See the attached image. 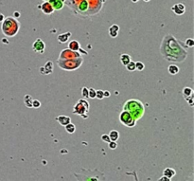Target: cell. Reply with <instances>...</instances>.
<instances>
[{"label":"cell","instance_id":"6da1fadb","mask_svg":"<svg viewBox=\"0 0 194 181\" xmlns=\"http://www.w3.org/2000/svg\"><path fill=\"white\" fill-rule=\"evenodd\" d=\"M186 47L183 46V43L178 41L174 36L171 34H167L163 38L160 52L166 60L169 62L182 63L188 57V51L186 50Z\"/></svg>","mask_w":194,"mask_h":181},{"label":"cell","instance_id":"7a4b0ae2","mask_svg":"<svg viewBox=\"0 0 194 181\" xmlns=\"http://www.w3.org/2000/svg\"><path fill=\"white\" fill-rule=\"evenodd\" d=\"M123 110H127L132 115L135 121L141 119L145 113V107L142 102L137 99H131L128 100L123 105Z\"/></svg>","mask_w":194,"mask_h":181},{"label":"cell","instance_id":"3957f363","mask_svg":"<svg viewBox=\"0 0 194 181\" xmlns=\"http://www.w3.org/2000/svg\"><path fill=\"white\" fill-rule=\"evenodd\" d=\"M20 22L14 17L9 16L3 20L1 29L4 35L8 37H13L18 33L20 29Z\"/></svg>","mask_w":194,"mask_h":181},{"label":"cell","instance_id":"277c9868","mask_svg":"<svg viewBox=\"0 0 194 181\" xmlns=\"http://www.w3.org/2000/svg\"><path fill=\"white\" fill-rule=\"evenodd\" d=\"M83 63V57L76 58V59H59L58 58L57 64L60 68L66 71H73L78 69Z\"/></svg>","mask_w":194,"mask_h":181},{"label":"cell","instance_id":"5b68a950","mask_svg":"<svg viewBox=\"0 0 194 181\" xmlns=\"http://www.w3.org/2000/svg\"><path fill=\"white\" fill-rule=\"evenodd\" d=\"M120 121L122 124L127 126V127H134L135 126V121L132 115L129 113L127 110H122L120 114Z\"/></svg>","mask_w":194,"mask_h":181},{"label":"cell","instance_id":"8992f818","mask_svg":"<svg viewBox=\"0 0 194 181\" xmlns=\"http://www.w3.org/2000/svg\"><path fill=\"white\" fill-rule=\"evenodd\" d=\"M89 107H90V105L88 104L87 101L83 100V99H80L77 104H75L73 114H78L81 116V115H83L89 111Z\"/></svg>","mask_w":194,"mask_h":181},{"label":"cell","instance_id":"52a82bcc","mask_svg":"<svg viewBox=\"0 0 194 181\" xmlns=\"http://www.w3.org/2000/svg\"><path fill=\"white\" fill-rule=\"evenodd\" d=\"M80 57H81V53L80 51H74L69 49H66L61 51L59 59H76V58Z\"/></svg>","mask_w":194,"mask_h":181},{"label":"cell","instance_id":"ba28073f","mask_svg":"<svg viewBox=\"0 0 194 181\" xmlns=\"http://www.w3.org/2000/svg\"><path fill=\"white\" fill-rule=\"evenodd\" d=\"M45 49H46V44L40 38L36 39L35 42L32 44V50L39 54H43L45 52Z\"/></svg>","mask_w":194,"mask_h":181},{"label":"cell","instance_id":"9c48e42d","mask_svg":"<svg viewBox=\"0 0 194 181\" xmlns=\"http://www.w3.org/2000/svg\"><path fill=\"white\" fill-rule=\"evenodd\" d=\"M53 63L51 61H47L44 67H41L39 68V72L42 75H48L53 72Z\"/></svg>","mask_w":194,"mask_h":181},{"label":"cell","instance_id":"30bf717a","mask_svg":"<svg viewBox=\"0 0 194 181\" xmlns=\"http://www.w3.org/2000/svg\"><path fill=\"white\" fill-rule=\"evenodd\" d=\"M39 8L41 9V11H42L45 14H52L54 12V9L53 7L51 6V4L48 2V1H44L42 4L38 6Z\"/></svg>","mask_w":194,"mask_h":181},{"label":"cell","instance_id":"8fae6325","mask_svg":"<svg viewBox=\"0 0 194 181\" xmlns=\"http://www.w3.org/2000/svg\"><path fill=\"white\" fill-rule=\"evenodd\" d=\"M171 11L177 15H182L186 12V7L183 3H177L171 7Z\"/></svg>","mask_w":194,"mask_h":181},{"label":"cell","instance_id":"7c38bea8","mask_svg":"<svg viewBox=\"0 0 194 181\" xmlns=\"http://www.w3.org/2000/svg\"><path fill=\"white\" fill-rule=\"evenodd\" d=\"M48 2L53 7L54 11H61L64 8L66 0H48Z\"/></svg>","mask_w":194,"mask_h":181},{"label":"cell","instance_id":"4fadbf2b","mask_svg":"<svg viewBox=\"0 0 194 181\" xmlns=\"http://www.w3.org/2000/svg\"><path fill=\"white\" fill-rule=\"evenodd\" d=\"M55 119L58 122H59L61 125H63V126H66V124H68L69 122H71V118L67 117V116H64V115L58 116L57 118H55Z\"/></svg>","mask_w":194,"mask_h":181},{"label":"cell","instance_id":"5bb4252c","mask_svg":"<svg viewBox=\"0 0 194 181\" xmlns=\"http://www.w3.org/2000/svg\"><path fill=\"white\" fill-rule=\"evenodd\" d=\"M70 37H71V32H67L66 33H62V34H60V35H58L57 40H58V42H59V43L64 44V43L68 42V40H69Z\"/></svg>","mask_w":194,"mask_h":181},{"label":"cell","instance_id":"9a60e30c","mask_svg":"<svg viewBox=\"0 0 194 181\" xmlns=\"http://www.w3.org/2000/svg\"><path fill=\"white\" fill-rule=\"evenodd\" d=\"M118 32H120V27L117 24H114L112 25L110 28H109V35H110L112 38H115L118 35Z\"/></svg>","mask_w":194,"mask_h":181},{"label":"cell","instance_id":"2e32d148","mask_svg":"<svg viewBox=\"0 0 194 181\" xmlns=\"http://www.w3.org/2000/svg\"><path fill=\"white\" fill-rule=\"evenodd\" d=\"M88 8H89V2L88 0H81V2L78 5V10H79L80 12H85Z\"/></svg>","mask_w":194,"mask_h":181},{"label":"cell","instance_id":"e0dca14e","mask_svg":"<svg viewBox=\"0 0 194 181\" xmlns=\"http://www.w3.org/2000/svg\"><path fill=\"white\" fill-rule=\"evenodd\" d=\"M68 49H71V50H74V51H81V47L80 43L78 42L77 40L70 41L69 44H68Z\"/></svg>","mask_w":194,"mask_h":181},{"label":"cell","instance_id":"ac0fdd59","mask_svg":"<svg viewBox=\"0 0 194 181\" xmlns=\"http://www.w3.org/2000/svg\"><path fill=\"white\" fill-rule=\"evenodd\" d=\"M176 175V172H175V170L174 169H172V168H166L165 170H164V172H163V176H167L168 178H169V179H171L173 176H174Z\"/></svg>","mask_w":194,"mask_h":181},{"label":"cell","instance_id":"d6986e66","mask_svg":"<svg viewBox=\"0 0 194 181\" xmlns=\"http://www.w3.org/2000/svg\"><path fill=\"white\" fill-rule=\"evenodd\" d=\"M168 71H169V73L171 75H176L177 73H179L180 68H179V67H177L176 64H169V66Z\"/></svg>","mask_w":194,"mask_h":181},{"label":"cell","instance_id":"ffe728a7","mask_svg":"<svg viewBox=\"0 0 194 181\" xmlns=\"http://www.w3.org/2000/svg\"><path fill=\"white\" fill-rule=\"evenodd\" d=\"M32 97L30 96V95H25V97H24V104L28 108H32Z\"/></svg>","mask_w":194,"mask_h":181},{"label":"cell","instance_id":"44dd1931","mask_svg":"<svg viewBox=\"0 0 194 181\" xmlns=\"http://www.w3.org/2000/svg\"><path fill=\"white\" fill-rule=\"evenodd\" d=\"M120 63L125 67L126 64H127L131 61V56L129 55V54H125V53L121 54L120 57Z\"/></svg>","mask_w":194,"mask_h":181},{"label":"cell","instance_id":"7402d4cb","mask_svg":"<svg viewBox=\"0 0 194 181\" xmlns=\"http://www.w3.org/2000/svg\"><path fill=\"white\" fill-rule=\"evenodd\" d=\"M109 138H110L111 141H117V139L120 138V133H118L117 130H112L110 133H109Z\"/></svg>","mask_w":194,"mask_h":181},{"label":"cell","instance_id":"603a6c76","mask_svg":"<svg viewBox=\"0 0 194 181\" xmlns=\"http://www.w3.org/2000/svg\"><path fill=\"white\" fill-rule=\"evenodd\" d=\"M64 128H66V131L68 133V134H73V133H75V131H76V126L73 123H71V122H69L68 124L64 126Z\"/></svg>","mask_w":194,"mask_h":181},{"label":"cell","instance_id":"cb8c5ba5","mask_svg":"<svg viewBox=\"0 0 194 181\" xmlns=\"http://www.w3.org/2000/svg\"><path fill=\"white\" fill-rule=\"evenodd\" d=\"M182 93H183L184 98H186V97L190 96V95H193V90H192V88H190V87H185L183 89Z\"/></svg>","mask_w":194,"mask_h":181},{"label":"cell","instance_id":"d4e9b609","mask_svg":"<svg viewBox=\"0 0 194 181\" xmlns=\"http://www.w3.org/2000/svg\"><path fill=\"white\" fill-rule=\"evenodd\" d=\"M125 67L128 71H135V62H134V61L131 60Z\"/></svg>","mask_w":194,"mask_h":181},{"label":"cell","instance_id":"484cf974","mask_svg":"<svg viewBox=\"0 0 194 181\" xmlns=\"http://www.w3.org/2000/svg\"><path fill=\"white\" fill-rule=\"evenodd\" d=\"M144 68H145V64L142 62H135V70L142 71L144 70Z\"/></svg>","mask_w":194,"mask_h":181},{"label":"cell","instance_id":"4316f807","mask_svg":"<svg viewBox=\"0 0 194 181\" xmlns=\"http://www.w3.org/2000/svg\"><path fill=\"white\" fill-rule=\"evenodd\" d=\"M88 98L90 99L96 98V90L94 88H88Z\"/></svg>","mask_w":194,"mask_h":181},{"label":"cell","instance_id":"83f0119b","mask_svg":"<svg viewBox=\"0 0 194 181\" xmlns=\"http://www.w3.org/2000/svg\"><path fill=\"white\" fill-rule=\"evenodd\" d=\"M185 44H186V47H190V49H191V47L194 46V40L192 38H188L186 40Z\"/></svg>","mask_w":194,"mask_h":181},{"label":"cell","instance_id":"f1b7e54d","mask_svg":"<svg viewBox=\"0 0 194 181\" xmlns=\"http://www.w3.org/2000/svg\"><path fill=\"white\" fill-rule=\"evenodd\" d=\"M41 107V101L39 100H32V108L38 109Z\"/></svg>","mask_w":194,"mask_h":181},{"label":"cell","instance_id":"f546056e","mask_svg":"<svg viewBox=\"0 0 194 181\" xmlns=\"http://www.w3.org/2000/svg\"><path fill=\"white\" fill-rule=\"evenodd\" d=\"M96 98L98 100H102L104 98L103 96V91L102 90H96Z\"/></svg>","mask_w":194,"mask_h":181},{"label":"cell","instance_id":"4dcf8cb0","mask_svg":"<svg viewBox=\"0 0 194 181\" xmlns=\"http://www.w3.org/2000/svg\"><path fill=\"white\" fill-rule=\"evenodd\" d=\"M108 147L110 148L111 150H115V149H117V141H111L110 142H108Z\"/></svg>","mask_w":194,"mask_h":181},{"label":"cell","instance_id":"1f68e13d","mask_svg":"<svg viewBox=\"0 0 194 181\" xmlns=\"http://www.w3.org/2000/svg\"><path fill=\"white\" fill-rule=\"evenodd\" d=\"M81 95L83 98H88V88L86 86L81 88Z\"/></svg>","mask_w":194,"mask_h":181},{"label":"cell","instance_id":"d6a6232c","mask_svg":"<svg viewBox=\"0 0 194 181\" xmlns=\"http://www.w3.org/2000/svg\"><path fill=\"white\" fill-rule=\"evenodd\" d=\"M186 101L189 102V104L190 105V106H193L194 102H193V95H190V96L189 97H186Z\"/></svg>","mask_w":194,"mask_h":181},{"label":"cell","instance_id":"836d02e7","mask_svg":"<svg viewBox=\"0 0 194 181\" xmlns=\"http://www.w3.org/2000/svg\"><path fill=\"white\" fill-rule=\"evenodd\" d=\"M101 139H102L104 142H107V143L111 141L110 138H109V135H107V134H103L102 136H101Z\"/></svg>","mask_w":194,"mask_h":181},{"label":"cell","instance_id":"e575fe53","mask_svg":"<svg viewBox=\"0 0 194 181\" xmlns=\"http://www.w3.org/2000/svg\"><path fill=\"white\" fill-rule=\"evenodd\" d=\"M110 95H111V93L109 92L108 90H105V91H103V96H104V98H108V97H110Z\"/></svg>","mask_w":194,"mask_h":181},{"label":"cell","instance_id":"d590c367","mask_svg":"<svg viewBox=\"0 0 194 181\" xmlns=\"http://www.w3.org/2000/svg\"><path fill=\"white\" fill-rule=\"evenodd\" d=\"M163 180H164V181H169L171 179L168 178V177L165 176H163V177H161V178H159V181H163Z\"/></svg>","mask_w":194,"mask_h":181},{"label":"cell","instance_id":"8d00e7d4","mask_svg":"<svg viewBox=\"0 0 194 181\" xmlns=\"http://www.w3.org/2000/svg\"><path fill=\"white\" fill-rule=\"evenodd\" d=\"M20 15H21V13L19 12H15L13 13V17H14V18H18V17H20Z\"/></svg>","mask_w":194,"mask_h":181},{"label":"cell","instance_id":"74e56055","mask_svg":"<svg viewBox=\"0 0 194 181\" xmlns=\"http://www.w3.org/2000/svg\"><path fill=\"white\" fill-rule=\"evenodd\" d=\"M5 19V17H4V15L2 14V13H0V22H3V20Z\"/></svg>","mask_w":194,"mask_h":181},{"label":"cell","instance_id":"f35d334b","mask_svg":"<svg viewBox=\"0 0 194 181\" xmlns=\"http://www.w3.org/2000/svg\"><path fill=\"white\" fill-rule=\"evenodd\" d=\"M138 1V0H132V2H134V3H137Z\"/></svg>","mask_w":194,"mask_h":181},{"label":"cell","instance_id":"ab89813d","mask_svg":"<svg viewBox=\"0 0 194 181\" xmlns=\"http://www.w3.org/2000/svg\"><path fill=\"white\" fill-rule=\"evenodd\" d=\"M143 1H145V2H149V1H151V0H143Z\"/></svg>","mask_w":194,"mask_h":181},{"label":"cell","instance_id":"60d3db41","mask_svg":"<svg viewBox=\"0 0 194 181\" xmlns=\"http://www.w3.org/2000/svg\"><path fill=\"white\" fill-rule=\"evenodd\" d=\"M43 1H48V0H43Z\"/></svg>","mask_w":194,"mask_h":181}]
</instances>
